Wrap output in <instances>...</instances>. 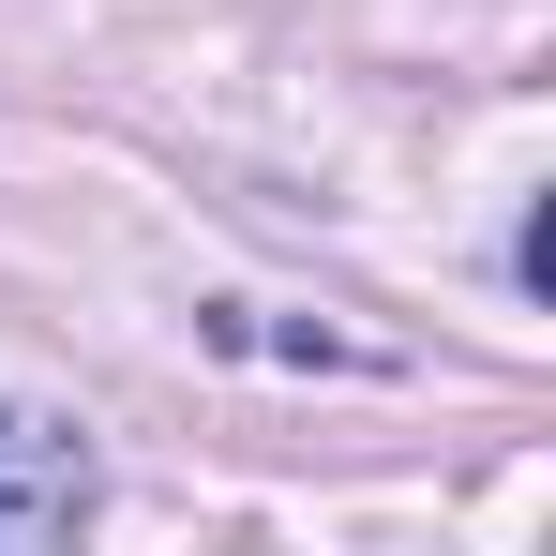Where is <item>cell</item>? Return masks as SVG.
Instances as JSON below:
<instances>
[{"instance_id": "6da1fadb", "label": "cell", "mask_w": 556, "mask_h": 556, "mask_svg": "<svg viewBox=\"0 0 556 556\" xmlns=\"http://www.w3.org/2000/svg\"><path fill=\"white\" fill-rule=\"evenodd\" d=\"M91 527V452L30 406H0V556H46Z\"/></svg>"}]
</instances>
